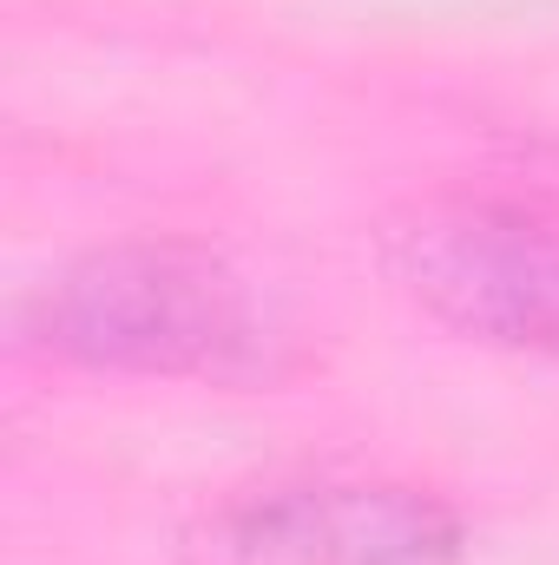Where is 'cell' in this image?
I'll list each match as a JSON object with an SVG mask.
<instances>
[{
	"label": "cell",
	"mask_w": 559,
	"mask_h": 565,
	"mask_svg": "<svg viewBox=\"0 0 559 565\" xmlns=\"http://www.w3.org/2000/svg\"><path fill=\"white\" fill-rule=\"evenodd\" d=\"M382 264L474 342L559 355V217L494 198H428L382 231Z\"/></svg>",
	"instance_id": "obj_2"
},
{
	"label": "cell",
	"mask_w": 559,
	"mask_h": 565,
	"mask_svg": "<svg viewBox=\"0 0 559 565\" xmlns=\"http://www.w3.org/2000/svg\"><path fill=\"white\" fill-rule=\"evenodd\" d=\"M27 342L60 362L178 382L277 375V322L224 257L191 244H113L27 302Z\"/></svg>",
	"instance_id": "obj_1"
},
{
	"label": "cell",
	"mask_w": 559,
	"mask_h": 565,
	"mask_svg": "<svg viewBox=\"0 0 559 565\" xmlns=\"http://www.w3.org/2000/svg\"><path fill=\"white\" fill-rule=\"evenodd\" d=\"M184 565H461V526L421 487L283 480L218 507Z\"/></svg>",
	"instance_id": "obj_3"
}]
</instances>
